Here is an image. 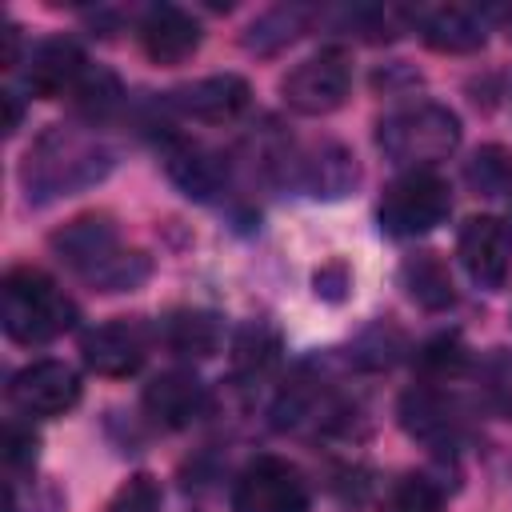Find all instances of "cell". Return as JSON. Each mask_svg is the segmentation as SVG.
<instances>
[{"label":"cell","mask_w":512,"mask_h":512,"mask_svg":"<svg viewBox=\"0 0 512 512\" xmlns=\"http://www.w3.org/2000/svg\"><path fill=\"white\" fill-rule=\"evenodd\" d=\"M52 252L80 272L84 280H92L104 292H124L136 288L148 276V260L140 252H124L116 240V228L108 216H76L72 224H64L52 236Z\"/></svg>","instance_id":"6da1fadb"},{"label":"cell","mask_w":512,"mask_h":512,"mask_svg":"<svg viewBox=\"0 0 512 512\" xmlns=\"http://www.w3.org/2000/svg\"><path fill=\"white\" fill-rule=\"evenodd\" d=\"M0 320L16 344H44L72 328L76 304L40 268H12L0 292Z\"/></svg>","instance_id":"7a4b0ae2"},{"label":"cell","mask_w":512,"mask_h":512,"mask_svg":"<svg viewBox=\"0 0 512 512\" xmlns=\"http://www.w3.org/2000/svg\"><path fill=\"white\" fill-rule=\"evenodd\" d=\"M376 144L392 164H408L416 172L420 164L444 160L460 144V120L444 104H408L380 120Z\"/></svg>","instance_id":"3957f363"},{"label":"cell","mask_w":512,"mask_h":512,"mask_svg":"<svg viewBox=\"0 0 512 512\" xmlns=\"http://www.w3.org/2000/svg\"><path fill=\"white\" fill-rule=\"evenodd\" d=\"M452 208V196H448V184L424 168L416 172H404L400 180H392L380 196V228L388 236H424L432 232Z\"/></svg>","instance_id":"277c9868"},{"label":"cell","mask_w":512,"mask_h":512,"mask_svg":"<svg viewBox=\"0 0 512 512\" xmlns=\"http://www.w3.org/2000/svg\"><path fill=\"white\" fill-rule=\"evenodd\" d=\"M352 88V64L340 48H324L308 60H300L284 80H280V96L292 112L300 116H328L348 100Z\"/></svg>","instance_id":"5b68a950"},{"label":"cell","mask_w":512,"mask_h":512,"mask_svg":"<svg viewBox=\"0 0 512 512\" xmlns=\"http://www.w3.org/2000/svg\"><path fill=\"white\" fill-rule=\"evenodd\" d=\"M304 508H308L304 476L280 456L252 460L232 492V512H304Z\"/></svg>","instance_id":"8992f818"},{"label":"cell","mask_w":512,"mask_h":512,"mask_svg":"<svg viewBox=\"0 0 512 512\" xmlns=\"http://www.w3.org/2000/svg\"><path fill=\"white\" fill-rule=\"evenodd\" d=\"M8 400L20 416H64L80 400V376L60 360L28 364L12 376Z\"/></svg>","instance_id":"52a82bcc"},{"label":"cell","mask_w":512,"mask_h":512,"mask_svg":"<svg viewBox=\"0 0 512 512\" xmlns=\"http://www.w3.org/2000/svg\"><path fill=\"white\" fill-rule=\"evenodd\" d=\"M460 264L480 288H500L512 268V224L500 216H472L460 228Z\"/></svg>","instance_id":"ba28073f"},{"label":"cell","mask_w":512,"mask_h":512,"mask_svg":"<svg viewBox=\"0 0 512 512\" xmlns=\"http://www.w3.org/2000/svg\"><path fill=\"white\" fill-rule=\"evenodd\" d=\"M80 352L96 376H132L148 356V336L132 320H108L84 332Z\"/></svg>","instance_id":"9c48e42d"},{"label":"cell","mask_w":512,"mask_h":512,"mask_svg":"<svg viewBox=\"0 0 512 512\" xmlns=\"http://www.w3.org/2000/svg\"><path fill=\"white\" fill-rule=\"evenodd\" d=\"M56 144H60V156L56 160H48L40 152H36V160L28 156V172L24 176L36 172V188H44L48 196H56V192H72V188L92 184V180L104 176L108 156L100 148H88V144H80L72 136H60V132H56Z\"/></svg>","instance_id":"30bf717a"},{"label":"cell","mask_w":512,"mask_h":512,"mask_svg":"<svg viewBox=\"0 0 512 512\" xmlns=\"http://www.w3.org/2000/svg\"><path fill=\"white\" fill-rule=\"evenodd\" d=\"M140 48L156 64H184L200 48V20L176 4H156L140 20Z\"/></svg>","instance_id":"8fae6325"},{"label":"cell","mask_w":512,"mask_h":512,"mask_svg":"<svg viewBox=\"0 0 512 512\" xmlns=\"http://www.w3.org/2000/svg\"><path fill=\"white\" fill-rule=\"evenodd\" d=\"M248 96H252V88H248L244 76L220 72V76H204V80H192V84L176 88L172 108H180L184 116L204 120V124H224V120H232L248 108Z\"/></svg>","instance_id":"7c38bea8"},{"label":"cell","mask_w":512,"mask_h":512,"mask_svg":"<svg viewBox=\"0 0 512 512\" xmlns=\"http://www.w3.org/2000/svg\"><path fill=\"white\" fill-rule=\"evenodd\" d=\"M84 52L72 44V40H44L32 48L28 56V72H24V84L32 96L40 100H56L64 92H76L80 76H84Z\"/></svg>","instance_id":"4fadbf2b"},{"label":"cell","mask_w":512,"mask_h":512,"mask_svg":"<svg viewBox=\"0 0 512 512\" xmlns=\"http://www.w3.org/2000/svg\"><path fill=\"white\" fill-rule=\"evenodd\" d=\"M208 396L192 372H160L144 388V412L164 428H188L204 412Z\"/></svg>","instance_id":"5bb4252c"},{"label":"cell","mask_w":512,"mask_h":512,"mask_svg":"<svg viewBox=\"0 0 512 512\" xmlns=\"http://www.w3.org/2000/svg\"><path fill=\"white\" fill-rule=\"evenodd\" d=\"M420 32H424L428 48H436V52H476L488 40L484 16L476 8H464V4H444V8L424 12Z\"/></svg>","instance_id":"9a60e30c"},{"label":"cell","mask_w":512,"mask_h":512,"mask_svg":"<svg viewBox=\"0 0 512 512\" xmlns=\"http://www.w3.org/2000/svg\"><path fill=\"white\" fill-rule=\"evenodd\" d=\"M220 316L204 312V308H184V312H172L164 316L160 324V340L168 352L176 356H188V360H204L220 348Z\"/></svg>","instance_id":"2e32d148"},{"label":"cell","mask_w":512,"mask_h":512,"mask_svg":"<svg viewBox=\"0 0 512 512\" xmlns=\"http://www.w3.org/2000/svg\"><path fill=\"white\" fill-rule=\"evenodd\" d=\"M400 424H404L408 436H416L424 444H448L456 436V416H452L448 400H440L428 388L408 392L400 400Z\"/></svg>","instance_id":"e0dca14e"},{"label":"cell","mask_w":512,"mask_h":512,"mask_svg":"<svg viewBox=\"0 0 512 512\" xmlns=\"http://www.w3.org/2000/svg\"><path fill=\"white\" fill-rule=\"evenodd\" d=\"M400 280H404L408 296H412L420 308L440 312V308H448V304L456 300V292H452V276H448V268H444V260H440L436 252H420V256L404 260Z\"/></svg>","instance_id":"ac0fdd59"},{"label":"cell","mask_w":512,"mask_h":512,"mask_svg":"<svg viewBox=\"0 0 512 512\" xmlns=\"http://www.w3.org/2000/svg\"><path fill=\"white\" fill-rule=\"evenodd\" d=\"M168 176L188 192V196H212L224 180V164L216 152H204L196 144H180L168 152Z\"/></svg>","instance_id":"d6986e66"},{"label":"cell","mask_w":512,"mask_h":512,"mask_svg":"<svg viewBox=\"0 0 512 512\" xmlns=\"http://www.w3.org/2000/svg\"><path fill=\"white\" fill-rule=\"evenodd\" d=\"M304 168H308L304 188L312 196H344L356 184V164L344 148H320Z\"/></svg>","instance_id":"ffe728a7"},{"label":"cell","mask_w":512,"mask_h":512,"mask_svg":"<svg viewBox=\"0 0 512 512\" xmlns=\"http://www.w3.org/2000/svg\"><path fill=\"white\" fill-rule=\"evenodd\" d=\"M276 352H280V340H276V332L268 328V324H248L240 336H236V368L240 372H260V368H268L272 360H276Z\"/></svg>","instance_id":"44dd1931"},{"label":"cell","mask_w":512,"mask_h":512,"mask_svg":"<svg viewBox=\"0 0 512 512\" xmlns=\"http://www.w3.org/2000/svg\"><path fill=\"white\" fill-rule=\"evenodd\" d=\"M120 96H124V92H120V80H116L112 72H104V68L84 72L80 84H76V100H80V108H84V112H96V116H104Z\"/></svg>","instance_id":"7402d4cb"},{"label":"cell","mask_w":512,"mask_h":512,"mask_svg":"<svg viewBox=\"0 0 512 512\" xmlns=\"http://www.w3.org/2000/svg\"><path fill=\"white\" fill-rule=\"evenodd\" d=\"M392 512H440V488L428 476H404L392 492Z\"/></svg>","instance_id":"603a6c76"},{"label":"cell","mask_w":512,"mask_h":512,"mask_svg":"<svg viewBox=\"0 0 512 512\" xmlns=\"http://www.w3.org/2000/svg\"><path fill=\"white\" fill-rule=\"evenodd\" d=\"M108 512H160V492H156V484L148 476H132L116 492V500H112Z\"/></svg>","instance_id":"cb8c5ba5"},{"label":"cell","mask_w":512,"mask_h":512,"mask_svg":"<svg viewBox=\"0 0 512 512\" xmlns=\"http://www.w3.org/2000/svg\"><path fill=\"white\" fill-rule=\"evenodd\" d=\"M500 156V148H488L484 156H476V164H472V184H480L484 192H496L500 184H508L512 180V164L508 160H496Z\"/></svg>","instance_id":"d4e9b609"},{"label":"cell","mask_w":512,"mask_h":512,"mask_svg":"<svg viewBox=\"0 0 512 512\" xmlns=\"http://www.w3.org/2000/svg\"><path fill=\"white\" fill-rule=\"evenodd\" d=\"M4 456H8L12 468L16 464H32L36 460V436L28 428H20V424H8V432H4Z\"/></svg>","instance_id":"484cf974"},{"label":"cell","mask_w":512,"mask_h":512,"mask_svg":"<svg viewBox=\"0 0 512 512\" xmlns=\"http://www.w3.org/2000/svg\"><path fill=\"white\" fill-rule=\"evenodd\" d=\"M488 380H492V396H496V404L512 416V356H496Z\"/></svg>","instance_id":"4316f807"},{"label":"cell","mask_w":512,"mask_h":512,"mask_svg":"<svg viewBox=\"0 0 512 512\" xmlns=\"http://www.w3.org/2000/svg\"><path fill=\"white\" fill-rule=\"evenodd\" d=\"M344 288H348V268H344L340 260H336V264H324V268L316 272V296H324V300H340Z\"/></svg>","instance_id":"83f0119b"},{"label":"cell","mask_w":512,"mask_h":512,"mask_svg":"<svg viewBox=\"0 0 512 512\" xmlns=\"http://www.w3.org/2000/svg\"><path fill=\"white\" fill-rule=\"evenodd\" d=\"M424 360H428V364H436V368L444 372V368H456V364L464 360V352H460V344H456V340H436V344H428V348H424Z\"/></svg>","instance_id":"f1b7e54d"},{"label":"cell","mask_w":512,"mask_h":512,"mask_svg":"<svg viewBox=\"0 0 512 512\" xmlns=\"http://www.w3.org/2000/svg\"><path fill=\"white\" fill-rule=\"evenodd\" d=\"M16 44H20V36H16V28L8 24V28H4V68L16 64Z\"/></svg>","instance_id":"f546056e"},{"label":"cell","mask_w":512,"mask_h":512,"mask_svg":"<svg viewBox=\"0 0 512 512\" xmlns=\"http://www.w3.org/2000/svg\"><path fill=\"white\" fill-rule=\"evenodd\" d=\"M4 108H8L4 128H8V132H16V128H20V104H16V96H12V92H4Z\"/></svg>","instance_id":"4dcf8cb0"},{"label":"cell","mask_w":512,"mask_h":512,"mask_svg":"<svg viewBox=\"0 0 512 512\" xmlns=\"http://www.w3.org/2000/svg\"><path fill=\"white\" fill-rule=\"evenodd\" d=\"M504 28H508V36H512V8L504 12Z\"/></svg>","instance_id":"1f68e13d"},{"label":"cell","mask_w":512,"mask_h":512,"mask_svg":"<svg viewBox=\"0 0 512 512\" xmlns=\"http://www.w3.org/2000/svg\"><path fill=\"white\" fill-rule=\"evenodd\" d=\"M508 188H512V180H508Z\"/></svg>","instance_id":"d6a6232c"}]
</instances>
